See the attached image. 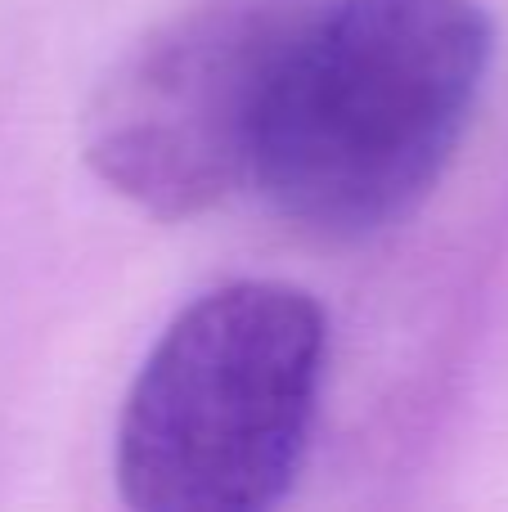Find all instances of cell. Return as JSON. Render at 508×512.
Listing matches in <instances>:
<instances>
[{
    "instance_id": "obj_1",
    "label": "cell",
    "mask_w": 508,
    "mask_h": 512,
    "mask_svg": "<svg viewBox=\"0 0 508 512\" xmlns=\"http://www.w3.org/2000/svg\"><path fill=\"white\" fill-rule=\"evenodd\" d=\"M491 54L495 27L477 0H333L297 18L252 189L324 243L401 225L455 162Z\"/></svg>"
},
{
    "instance_id": "obj_2",
    "label": "cell",
    "mask_w": 508,
    "mask_h": 512,
    "mask_svg": "<svg viewBox=\"0 0 508 512\" xmlns=\"http://www.w3.org/2000/svg\"><path fill=\"white\" fill-rule=\"evenodd\" d=\"M329 324L311 292L239 279L185 306L117 423V490L140 512H261L293 490L320 409Z\"/></svg>"
},
{
    "instance_id": "obj_3",
    "label": "cell",
    "mask_w": 508,
    "mask_h": 512,
    "mask_svg": "<svg viewBox=\"0 0 508 512\" xmlns=\"http://www.w3.org/2000/svg\"><path fill=\"white\" fill-rule=\"evenodd\" d=\"M293 23L270 0H194L149 27L86 104L90 171L158 221L248 189Z\"/></svg>"
}]
</instances>
